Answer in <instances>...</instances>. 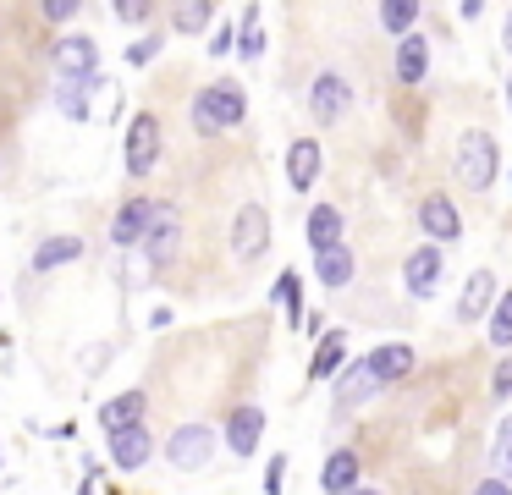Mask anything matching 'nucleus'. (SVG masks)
I'll list each match as a JSON object with an SVG mask.
<instances>
[{
    "instance_id": "obj_1",
    "label": "nucleus",
    "mask_w": 512,
    "mask_h": 495,
    "mask_svg": "<svg viewBox=\"0 0 512 495\" xmlns=\"http://www.w3.org/2000/svg\"><path fill=\"white\" fill-rule=\"evenodd\" d=\"M248 121V88L237 77H210L204 88H193L188 99V127L199 138H226Z\"/></svg>"
},
{
    "instance_id": "obj_2",
    "label": "nucleus",
    "mask_w": 512,
    "mask_h": 495,
    "mask_svg": "<svg viewBox=\"0 0 512 495\" xmlns=\"http://www.w3.org/2000/svg\"><path fill=\"white\" fill-rule=\"evenodd\" d=\"M50 83H72L78 94H105L111 88V77H105V66H100V44H94V33H78V28H67V33H56L50 39Z\"/></svg>"
},
{
    "instance_id": "obj_3",
    "label": "nucleus",
    "mask_w": 512,
    "mask_h": 495,
    "mask_svg": "<svg viewBox=\"0 0 512 495\" xmlns=\"http://www.w3.org/2000/svg\"><path fill=\"white\" fill-rule=\"evenodd\" d=\"M215 451H221V429L204 424V418L171 424V435L160 440V457H166V468H177V473H204L215 462Z\"/></svg>"
},
{
    "instance_id": "obj_4",
    "label": "nucleus",
    "mask_w": 512,
    "mask_h": 495,
    "mask_svg": "<svg viewBox=\"0 0 512 495\" xmlns=\"http://www.w3.org/2000/svg\"><path fill=\"white\" fill-rule=\"evenodd\" d=\"M452 171H457V182H463L468 193H490L496 176H501L496 138H490L485 127H468L463 138H457V149H452Z\"/></svg>"
},
{
    "instance_id": "obj_5",
    "label": "nucleus",
    "mask_w": 512,
    "mask_h": 495,
    "mask_svg": "<svg viewBox=\"0 0 512 495\" xmlns=\"http://www.w3.org/2000/svg\"><path fill=\"white\" fill-rule=\"evenodd\" d=\"M160 154H166V127H160L155 110H138L122 132V171L133 182H149L160 171Z\"/></svg>"
},
{
    "instance_id": "obj_6",
    "label": "nucleus",
    "mask_w": 512,
    "mask_h": 495,
    "mask_svg": "<svg viewBox=\"0 0 512 495\" xmlns=\"http://www.w3.org/2000/svg\"><path fill=\"white\" fill-rule=\"evenodd\" d=\"M182 253V209L171 204V198H155V220H149V237L144 248L133 253V259H144L149 275H166L171 264H177Z\"/></svg>"
},
{
    "instance_id": "obj_7",
    "label": "nucleus",
    "mask_w": 512,
    "mask_h": 495,
    "mask_svg": "<svg viewBox=\"0 0 512 495\" xmlns=\"http://www.w3.org/2000/svg\"><path fill=\"white\" fill-rule=\"evenodd\" d=\"M353 83H347V72H336V66H325V72H314L309 83V116L314 127H336V121L353 116Z\"/></svg>"
},
{
    "instance_id": "obj_8",
    "label": "nucleus",
    "mask_w": 512,
    "mask_h": 495,
    "mask_svg": "<svg viewBox=\"0 0 512 495\" xmlns=\"http://www.w3.org/2000/svg\"><path fill=\"white\" fill-rule=\"evenodd\" d=\"M226 242H232V259L237 264H259L265 259V248H270V209L265 204H237V215H232V226H226Z\"/></svg>"
},
{
    "instance_id": "obj_9",
    "label": "nucleus",
    "mask_w": 512,
    "mask_h": 495,
    "mask_svg": "<svg viewBox=\"0 0 512 495\" xmlns=\"http://www.w3.org/2000/svg\"><path fill=\"white\" fill-rule=\"evenodd\" d=\"M386 391V385L375 380V369H369V358H347V369L331 380V418H353L364 402H375V396Z\"/></svg>"
},
{
    "instance_id": "obj_10",
    "label": "nucleus",
    "mask_w": 512,
    "mask_h": 495,
    "mask_svg": "<svg viewBox=\"0 0 512 495\" xmlns=\"http://www.w3.org/2000/svg\"><path fill=\"white\" fill-rule=\"evenodd\" d=\"M155 457H160V440H155L149 424H133V429L105 435V468H116V473H144Z\"/></svg>"
},
{
    "instance_id": "obj_11",
    "label": "nucleus",
    "mask_w": 512,
    "mask_h": 495,
    "mask_svg": "<svg viewBox=\"0 0 512 495\" xmlns=\"http://www.w3.org/2000/svg\"><path fill=\"white\" fill-rule=\"evenodd\" d=\"M149 220H155V198L149 193H133V198H122V204L111 209V248L122 253V259H133V253L144 248Z\"/></svg>"
},
{
    "instance_id": "obj_12",
    "label": "nucleus",
    "mask_w": 512,
    "mask_h": 495,
    "mask_svg": "<svg viewBox=\"0 0 512 495\" xmlns=\"http://www.w3.org/2000/svg\"><path fill=\"white\" fill-rule=\"evenodd\" d=\"M446 275V248H435V242H419V248L402 259V292L413 297V303H430L435 286H441Z\"/></svg>"
},
{
    "instance_id": "obj_13",
    "label": "nucleus",
    "mask_w": 512,
    "mask_h": 495,
    "mask_svg": "<svg viewBox=\"0 0 512 495\" xmlns=\"http://www.w3.org/2000/svg\"><path fill=\"white\" fill-rule=\"evenodd\" d=\"M259 440H265V407H259V402H237L232 413L221 418V446L232 451L237 462H248L259 451Z\"/></svg>"
},
{
    "instance_id": "obj_14",
    "label": "nucleus",
    "mask_w": 512,
    "mask_h": 495,
    "mask_svg": "<svg viewBox=\"0 0 512 495\" xmlns=\"http://www.w3.org/2000/svg\"><path fill=\"white\" fill-rule=\"evenodd\" d=\"M133 424H149V391L144 385H122L116 396H105L94 407V429L100 435H116V429H133Z\"/></svg>"
},
{
    "instance_id": "obj_15",
    "label": "nucleus",
    "mask_w": 512,
    "mask_h": 495,
    "mask_svg": "<svg viewBox=\"0 0 512 495\" xmlns=\"http://www.w3.org/2000/svg\"><path fill=\"white\" fill-rule=\"evenodd\" d=\"M413 220H419L424 242H435V248H446V242L463 237V215H457V204L446 193H424L419 209H413Z\"/></svg>"
},
{
    "instance_id": "obj_16",
    "label": "nucleus",
    "mask_w": 512,
    "mask_h": 495,
    "mask_svg": "<svg viewBox=\"0 0 512 495\" xmlns=\"http://www.w3.org/2000/svg\"><path fill=\"white\" fill-rule=\"evenodd\" d=\"M83 259H89V242H83L78 231H56V237H39V248L28 253V270H34V275H56V270L83 264Z\"/></svg>"
},
{
    "instance_id": "obj_17",
    "label": "nucleus",
    "mask_w": 512,
    "mask_h": 495,
    "mask_svg": "<svg viewBox=\"0 0 512 495\" xmlns=\"http://www.w3.org/2000/svg\"><path fill=\"white\" fill-rule=\"evenodd\" d=\"M320 165H325V149L320 138H292L287 143V187L292 193H314V182H320Z\"/></svg>"
},
{
    "instance_id": "obj_18",
    "label": "nucleus",
    "mask_w": 512,
    "mask_h": 495,
    "mask_svg": "<svg viewBox=\"0 0 512 495\" xmlns=\"http://www.w3.org/2000/svg\"><path fill=\"white\" fill-rule=\"evenodd\" d=\"M496 275L490 270H474L463 281V292H457V325H479V319H490V308H496Z\"/></svg>"
},
{
    "instance_id": "obj_19",
    "label": "nucleus",
    "mask_w": 512,
    "mask_h": 495,
    "mask_svg": "<svg viewBox=\"0 0 512 495\" xmlns=\"http://www.w3.org/2000/svg\"><path fill=\"white\" fill-rule=\"evenodd\" d=\"M358 484H364V462H358V451L336 446L331 457H325V468H320V490L325 495H353Z\"/></svg>"
},
{
    "instance_id": "obj_20",
    "label": "nucleus",
    "mask_w": 512,
    "mask_h": 495,
    "mask_svg": "<svg viewBox=\"0 0 512 495\" xmlns=\"http://www.w3.org/2000/svg\"><path fill=\"white\" fill-rule=\"evenodd\" d=\"M303 237H309L314 253L336 248V242H347V215L336 204H309V215H303Z\"/></svg>"
},
{
    "instance_id": "obj_21",
    "label": "nucleus",
    "mask_w": 512,
    "mask_h": 495,
    "mask_svg": "<svg viewBox=\"0 0 512 495\" xmlns=\"http://www.w3.org/2000/svg\"><path fill=\"white\" fill-rule=\"evenodd\" d=\"M353 275H358V253L347 248V242L314 253V281H320L325 292H347V286H353Z\"/></svg>"
},
{
    "instance_id": "obj_22",
    "label": "nucleus",
    "mask_w": 512,
    "mask_h": 495,
    "mask_svg": "<svg viewBox=\"0 0 512 495\" xmlns=\"http://www.w3.org/2000/svg\"><path fill=\"white\" fill-rule=\"evenodd\" d=\"M364 358H369V369H375L380 385H397V380H408V374H413L419 352H413L408 341H380L375 352H364Z\"/></svg>"
},
{
    "instance_id": "obj_23",
    "label": "nucleus",
    "mask_w": 512,
    "mask_h": 495,
    "mask_svg": "<svg viewBox=\"0 0 512 495\" xmlns=\"http://www.w3.org/2000/svg\"><path fill=\"white\" fill-rule=\"evenodd\" d=\"M391 72H397L402 88H419L424 77H430V39H424V33L397 39V61H391Z\"/></svg>"
},
{
    "instance_id": "obj_24",
    "label": "nucleus",
    "mask_w": 512,
    "mask_h": 495,
    "mask_svg": "<svg viewBox=\"0 0 512 495\" xmlns=\"http://www.w3.org/2000/svg\"><path fill=\"white\" fill-rule=\"evenodd\" d=\"M347 369V330H325L320 341H314V358H309V380H336V374Z\"/></svg>"
},
{
    "instance_id": "obj_25",
    "label": "nucleus",
    "mask_w": 512,
    "mask_h": 495,
    "mask_svg": "<svg viewBox=\"0 0 512 495\" xmlns=\"http://www.w3.org/2000/svg\"><path fill=\"white\" fill-rule=\"evenodd\" d=\"M270 303L281 308V319H287L292 330L309 319V308H303V270H281L276 275V286H270Z\"/></svg>"
},
{
    "instance_id": "obj_26",
    "label": "nucleus",
    "mask_w": 512,
    "mask_h": 495,
    "mask_svg": "<svg viewBox=\"0 0 512 495\" xmlns=\"http://www.w3.org/2000/svg\"><path fill=\"white\" fill-rule=\"evenodd\" d=\"M215 17H221V11H215L210 0H182V6H171V11H166V22H171L166 33H182V39H193V33L215 28Z\"/></svg>"
},
{
    "instance_id": "obj_27",
    "label": "nucleus",
    "mask_w": 512,
    "mask_h": 495,
    "mask_svg": "<svg viewBox=\"0 0 512 495\" xmlns=\"http://www.w3.org/2000/svg\"><path fill=\"white\" fill-rule=\"evenodd\" d=\"M419 17H424L419 0H380V11H375L380 33H391V39H408V33L419 28Z\"/></svg>"
},
{
    "instance_id": "obj_28",
    "label": "nucleus",
    "mask_w": 512,
    "mask_h": 495,
    "mask_svg": "<svg viewBox=\"0 0 512 495\" xmlns=\"http://www.w3.org/2000/svg\"><path fill=\"white\" fill-rule=\"evenodd\" d=\"M50 105H56L61 116L72 121V127H89V121H94V99L78 94L72 83H50Z\"/></svg>"
},
{
    "instance_id": "obj_29",
    "label": "nucleus",
    "mask_w": 512,
    "mask_h": 495,
    "mask_svg": "<svg viewBox=\"0 0 512 495\" xmlns=\"http://www.w3.org/2000/svg\"><path fill=\"white\" fill-rule=\"evenodd\" d=\"M265 55V28H259V6H243V22H237V61L254 66Z\"/></svg>"
},
{
    "instance_id": "obj_30",
    "label": "nucleus",
    "mask_w": 512,
    "mask_h": 495,
    "mask_svg": "<svg viewBox=\"0 0 512 495\" xmlns=\"http://www.w3.org/2000/svg\"><path fill=\"white\" fill-rule=\"evenodd\" d=\"M485 341H490L496 352L512 347V292L496 297V308H490V319H485Z\"/></svg>"
},
{
    "instance_id": "obj_31",
    "label": "nucleus",
    "mask_w": 512,
    "mask_h": 495,
    "mask_svg": "<svg viewBox=\"0 0 512 495\" xmlns=\"http://www.w3.org/2000/svg\"><path fill=\"white\" fill-rule=\"evenodd\" d=\"M166 39H171L166 28H149L144 39H133V44H127V55H122V61L133 66V72H144V66H155V61H160V50H166Z\"/></svg>"
},
{
    "instance_id": "obj_32",
    "label": "nucleus",
    "mask_w": 512,
    "mask_h": 495,
    "mask_svg": "<svg viewBox=\"0 0 512 495\" xmlns=\"http://www.w3.org/2000/svg\"><path fill=\"white\" fill-rule=\"evenodd\" d=\"M490 479H512V413L496 424V440H490Z\"/></svg>"
},
{
    "instance_id": "obj_33",
    "label": "nucleus",
    "mask_w": 512,
    "mask_h": 495,
    "mask_svg": "<svg viewBox=\"0 0 512 495\" xmlns=\"http://www.w3.org/2000/svg\"><path fill=\"white\" fill-rule=\"evenodd\" d=\"M111 17L122 22V28H149V22L160 17V6H155V0H116Z\"/></svg>"
},
{
    "instance_id": "obj_34",
    "label": "nucleus",
    "mask_w": 512,
    "mask_h": 495,
    "mask_svg": "<svg viewBox=\"0 0 512 495\" xmlns=\"http://www.w3.org/2000/svg\"><path fill=\"white\" fill-rule=\"evenodd\" d=\"M78 17H83L78 0H45V6H39V22H50V28H67V22H78Z\"/></svg>"
},
{
    "instance_id": "obj_35",
    "label": "nucleus",
    "mask_w": 512,
    "mask_h": 495,
    "mask_svg": "<svg viewBox=\"0 0 512 495\" xmlns=\"http://www.w3.org/2000/svg\"><path fill=\"white\" fill-rule=\"evenodd\" d=\"M111 358H116V341H100V347H89L78 363H83V374H89V380H100V374L111 369Z\"/></svg>"
},
{
    "instance_id": "obj_36",
    "label": "nucleus",
    "mask_w": 512,
    "mask_h": 495,
    "mask_svg": "<svg viewBox=\"0 0 512 495\" xmlns=\"http://www.w3.org/2000/svg\"><path fill=\"white\" fill-rule=\"evenodd\" d=\"M210 55H215V61L237 55V28H232V22H215V33H210Z\"/></svg>"
},
{
    "instance_id": "obj_37",
    "label": "nucleus",
    "mask_w": 512,
    "mask_h": 495,
    "mask_svg": "<svg viewBox=\"0 0 512 495\" xmlns=\"http://www.w3.org/2000/svg\"><path fill=\"white\" fill-rule=\"evenodd\" d=\"M490 396H496V402H512V358L496 363V374H490Z\"/></svg>"
},
{
    "instance_id": "obj_38",
    "label": "nucleus",
    "mask_w": 512,
    "mask_h": 495,
    "mask_svg": "<svg viewBox=\"0 0 512 495\" xmlns=\"http://www.w3.org/2000/svg\"><path fill=\"white\" fill-rule=\"evenodd\" d=\"M281 484H287V457L276 451V457L265 462V495H281Z\"/></svg>"
},
{
    "instance_id": "obj_39",
    "label": "nucleus",
    "mask_w": 512,
    "mask_h": 495,
    "mask_svg": "<svg viewBox=\"0 0 512 495\" xmlns=\"http://www.w3.org/2000/svg\"><path fill=\"white\" fill-rule=\"evenodd\" d=\"M83 479H89V484H100V479H105V457H94V451H83Z\"/></svg>"
},
{
    "instance_id": "obj_40",
    "label": "nucleus",
    "mask_w": 512,
    "mask_h": 495,
    "mask_svg": "<svg viewBox=\"0 0 512 495\" xmlns=\"http://www.w3.org/2000/svg\"><path fill=\"white\" fill-rule=\"evenodd\" d=\"M468 495H512V484H501V479H479Z\"/></svg>"
},
{
    "instance_id": "obj_41",
    "label": "nucleus",
    "mask_w": 512,
    "mask_h": 495,
    "mask_svg": "<svg viewBox=\"0 0 512 495\" xmlns=\"http://www.w3.org/2000/svg\"><path fill=\"white\" fill-rule=\"evenodd\" d=\"M171 319H177V314H171L166 303H160V308H149V330H171Z\"/></svg>"
},
{
    "instance_id": "obj_42",
    "label": "nucleus",
    "mask_w": 512,
    "mask_h": 495,
    "mask_svg": "<svg viewBox=\"0 0 512 495\" xmlns=\"http://www.w3.org/2000/svg\"><path fill=\"white\" fill-rule=\"evenodd\" d=\"M72 495H100V484H89V479H78V490Z\"/></svg>"
},
{
    "instance_id": "obj_43",
    "label": "nucleus",
    "mask_w": 512,
    "mask_h": 495,
    "mask_svg": "<svg viewBox=\"0 0 512 495\" xmlns=\"http://www.w3.org/2000/svg\"><path fill=\"white\" fill-rule=\"evenodd\" d=\"M501 44L512 50V11H507V28H501Z\"/></svg>"
},
{
    "instance_id": "obj_44",
    "label": "nucleus",
    "mask_w": 512,
    "mask_h": 495,
    "mask_svg": "<svg viewBox=\"0 0 512 495\" xmlns=\"http://www.w3.org/2000/svg\"><path fill=\"white\" fill-rule=\"evenodd\" d=\"M353 495H386V490H375V484H358V490Z\"/></svg>"
},
{
    "instance_id": "obj_45",
    "label": "nucleus",
    "mask_w": 512,
    "mask_h": 495,
    "mask_svg": "<svg viewBox=\"0 0 512 495\" xmlns=\"http://www.w3.org/2000/svg\"><path fill=\"white\" fill-rule=\"evenodd\" d=\"M507 110H512V77H507Z\"/></svg>"
},
{
    "instance_id": "obj_46",
    "label": "nucleus",
    "mask_w": 512,
    "mask_h": 495,
    "mask_svg": "<svg viewBox=\"0 0 512 495\" xmlns=\"http://www.w3.org/2000/svg\"><path fill=\"white\" fill-rule=\"evenodd\" d=\"M0 468H6V446H0Z\"/></svg>"
}]
</instances>
